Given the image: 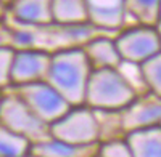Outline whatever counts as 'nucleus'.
I'll use <instances>...</instances> for the list:
<instances>
[{"label":"nucleus","instance_id":"obj_13","mask_svg":"<svg viewBox=\"0 0 161 157\" xmlns=\"http://www.w3.org/2000/svg\"><path fill=\"white\" fill-rule=\"evenodd\" d=\"M50 8L52 21L55 26L73 28L89 24L84 0H50Z\"/></svg>","mask_w":161,"mask_h":157},{"label":"nucleus","instance_id":"obj_10","mask_svg":"<svg viewBox=\"0 0 161 157\" xmlns=\"http://www.w3.org/2000/svg\"><path fill=\"white\" fill-rule=\"evenodd\" d=\"M7 10L11 18L23 26H53L50 0H13Z\"/></svg>","mask_w":161,"mask_h":157},{"label":"nucleus","instance_id":"obj_7","mask_svg":"<svg viewBox=\"0 0 161 157\" xmlns=\"http://www.w3.org/2000/svg\"><path fill=\"white\" fill-rule=\"evenodd\" d=\"M52 53L36 48H15L10 71L11 87L45 80Z\"/></svg>","mask_w":161,"mask_h":157},{"label":"nucleus","instance_id":"obj_20","mask_svg":"<svg viewBox=\"0 0 161 157\" xmlns=\"http://www.w3.org/2000/svg\"><path fill=\"white\" fill-rule=\"evenodd\" d=\"M5 13H7V7H5L2 2H0V19L5 16Z\"/></svg>","mask_w":161,"mask_h":157},{"label":"nucleus","instance_id":"obj_4","mask_svg":"<svg viewBox=\"0 0 161 157\" xmlns=\"http://www.w3.org/2000/svg\"><path fill=\"white\" fill-rule=\"evenodd\" d=\"M0 125L26 138L31 144L52 138L48 124L40 120L15 91L0 95Z\"/></svg>","mask_w":161,"mask_h":157},{"label":"nucleus","instance_id":"obj_6","mask_svg":"<svg viewBox=\"0 0 161 157\" xmlns=\"http://www.w3.org/2000/svg\"><path fill=\"white\" fill-rule=\"evenodd\" d=\"M114 45L123 63L140 64L159 53L161 42L158 26L139 24L123 31L114 38Z\"/></svg>","mask_w":161,"mask_h":157},{"label":"nucleus","instance_id":"obj_8","mask_svg":"<svg viewBox=\"0 0 161 157\" xmlns=\"http://www.w3.org/2000/svg\"><path fill=\"white\" fill-rule=\"evenodd\" d=\"M159 96L145 91L143 95H137L126 108L119 111V119L123 132H136V130L148 128L159 125L161 119V103Z\"/></svg>","mask_w":161,"mask_h":157},{"label":"nucleus","instance_id":"obj_2","mask_svg":"<svg viewBox=\"0 0 161 157\" xmlns=\"http://www.w3.org/2000/svg\"><path fill=\"white\" fill-rule=\"evenodd\" d=\"M137 95V90L118 68L92 69L84 104L93 111H121Z\"/></svg>","mask_w":161,"mask_h":157},{"label":"nucleus","instance_id":"obj_22","mask_svg":"<svg viewBox=\"0 0 161 157\" xmlns=\"http://www.w3.org/2000/svg\"><path fill=\"white\" fill-rule=\"evenodd\" d=\"M24 157H37V155H34V154H32V152H29V154H26V155H24Z\"/></svg>","mask_w":161,"mask_h":157},{"label":"nucleus","instance_id":"obj_5","mask_svg":"<svg viewBox=\"0 0 161 157\" xmlns=\"http://www.w3.org/2000/svg\"><path fill=\"white\" fill-rule=\"evenodd\" d=\"M13 91L26 103V106H28L40 120H44L48 125L52 122L58 120L63 114H66L73 108L71 104L45 80L15 87Z\"/></svg>","mask_w":161,"mask_h":157},{"label":"nucleus","instance_id":"obj_18","mask_svg":"<svg viewBox=\"0 0 161 157\" xmlns=\"http://www.w3.org/2000/svg\"><path fill=\"white\" fill-rule=\"evenodd\" d=\"M97 157H132L126 138H111L98 143Z\"/></svg>","mask_w":161,"mask_h":157},{"label":"nucleus","instance_id":"obj_14","mask_svg":"<svg viewBox=\"0 0 161 157\" xmlns=\"http://www.w3.org/2000/svg\"><path fill=\"white\" fill-rule=\"evenodd\" d=\"M98 144H90V146H74L68 144L58 139H47L31 144V152L37 157H95V151Z\"/></svg>","mask_w":161,"mask_h":157},{"label":"nucleus","instance_id":"obj_15","mask_svg":"<svg viewBox=\"0 0 161 157\" xmlns=\"http://www.w3.org/2000/svg\"><path fill=\"white\" fill-rule=\"evenodd\" d=\"M126 15H130L139 24L158 26L161 0H124Z\"/></svg>","mask_w":161,"mask_h":157},{"label":"nucleus","instance_id":"obj_19","mask_svg":"<svg viewBox=\"0 0 161 157\" xmlns=\"http://www.w3.org/2000/svg\"><path fill=\"white\" fill-rule=\"evenodd\" d=\"M13 53H15V48L13 47L0 45V90L11 87L10 71H11Z\"/></svg>","mask_w":161,"mask_h":157},{"label":"nucleus","instance_id":"obj_21","mask_svg":"<svg viewBox=\"0 0 161 157\" xmlns=\"http://www.w3.org/2000/svg\"><path fill=\"white\" fill-rule=\"evenodd\" d=\"M0 2H2V3H3L5 7H8V5H10V3L13 2V0H0Z\"/></svg>","mask_w":161,"mask_h":157},{"label":"nucleus","instance_id":"obj_23","mask_svg":"<svg viewBox=\"0 0 161 157\" xmlns=\"http://www.w3.org/2000/svg\"><path fill=\"white\" fill-rule=\"evenodd\" d=\"M95 157H97V155H95Z\"/></svg>","mask_w":161,"mask_h":157},{"label":"nucleus","instance_id":"obj_11","mask_svg":"<svg viewBox=\"0 0 161 157\" xmlns=\"http://www.w3.org/2000/svg\"><path fill=\"white\" fill-rule=\"evenodd\" d=\"M92 69L111 68L116 69L121 64V58L114 45V38L110 37H93L80 47Z\"/></svg>","mask_w":161,"mask_h":157},{"label":"nucleus","instance_id":"obj_12","mask_svg":"<svg viewBox=\"0 0 161 157\" xmlns=\"http://www.w3.org/2000/svg\"><path fill=\"white\" fill-rule=\"evenodd\" d=\"M126 141L132 157H161V130L159 125L126 133Z\"/></svg>","mask_w":161,"mask_h":157},{"label":"nucleus","instance_id":"obj_3","mask_svg":"<svg viewBox=\"0 0 161 157\" xmlns=\"http://www.w3.org/2000/svg\"><path fill=\"white\" fill-rule=\"evenodd\" d=\"M50 136L68 144L74 146H90L98 144L100 128L97 114L86 104L73 106L66 114H63L58 120L52 122Z\"/></svg>","mask_w":161,"mask_h":157},{"label":"nucleus","instance_id":"obj_9","mask_svg":"<svg viewBox=\"0 0 161 157\" xmlns=\"http://www.w3.org/2000/svg\"><path fill=\"white\" fill-rule=\"evenodd\" d=\"M87 23L92 28L103 31L121 29L126 23L124 0H84Z\"/></svg>","mask_w":161,"mask_h":157},{"label":"nucleus","instance_id":"obj_16","mask_svg":"<svg viewBox=\"0 0 161 157\" xmlns=\"http://www.w3.org/2000/svg\"><path fill=\"white\" fill-rule=\"evenodd\" d=\"M31 152V143L0 125V157H24Z\"/></svg>","mask_w":161,"mask_h":157},{"label":"nucleus","instance_id":"obj_1","mask_svg":"<svg viewBox=\"0 0 161 157\" xmlns=\"http://www.w3.org/2000/svg\"><path fill=\"white\" fill-rule=\"evenodd\" d=\"M90 72L92 66L82 48H63L52 53L45 82L55 88L71 106H80L84 104Z\"/></svg>","mask_w":161,"mask_h":157},{"label":"nucleus","instance_id":"obj_17","mask_svg":"<svg viewBox=\"0 0 161 157\" xmlns=\"http://www.w3.org/2000/svg\"><path fill=\"white\" fill-rule=\"evenodd\" d=\"M137 66L142 84L145 85L147 91H152V93L161 96V53L145 59Z\"/></svg>","mask_w":161,"mask_h":157}]
</instances>
